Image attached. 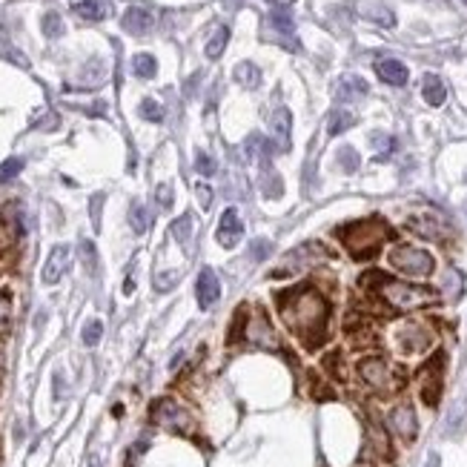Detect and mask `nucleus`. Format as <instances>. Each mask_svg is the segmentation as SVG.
I'll use <instances>...</instances> for the list:
<instances>
[{
    "mask_svg": "<svg viewBox=\"0 0 467 467\" xmlns=\"http://www.w3.org/2000/svg\"><path fill=\"white\" fill-rule=\"evenodd\" d=\"M281 313L290 330L304 341L307 347H316L324 338L327 318H330V304L327 298L313 287H298L281 298Z\"/></svg>",
    "mask_w": 467,
    "mask_h": 467,
    "instance_id": "nucleus-1",
    "label": "nucleus"
},
{
    "mask_svg": "<svg viewBox=\"0 0 467 467\" xmlns=\"http://www.w3.org/2000/svg\"><path fill=\"white\" fill-rule=\"evenodd\" d=\"M338 236L344 241V247L350 249V255L359 261H367L372 259L382 244L387 241L390 236V227L382 221V218H364V221H353V224H347L338 229Z\"/></svg>",
    "mask_w": 467,
    "mask_h": 467,
    "instance_id": "nucleus-2",
    "label": "nucleus"
},
{
    "mask_svg": "<svg viewBox=\"0 0 467 467\" xmlns=\"http://www.w3.org/2000/svg\"><path fill=\"white\" fill-rule=\"evenodd\" d=\"M379 281V295L384 298V304L399 310V313H410V310H422L439 298L436 290L430 287H416V284H404V281H393V278H384L376 272Z\"/></svg>",
    "mask_w": 467,
    "mask_h": 467,
    "instance_id": "nucleus-3",
    "label": "nucleus"
},
{
    "mask_svg": "<svg viewBox=\"0 0 467 467\" xmlns=\"http://www.w3.org/2000/svg\"><path fill=\"white\" fill-rule=\"evenodd\" d=\"M390 267L399 270L410 278H427L436 267L433 255L427 249H418V247H393L390 249Z\"/></svg>",
    "mask_w": 467,
    "mask_h": 467,
    "instance_id": "nucleus-4",
    "label": "nucleus"
},
{
    "mask_svg": "<svg viewBox=\"0 0 467 467\" xmlns=\"http://www.w3.org/2000/svg\"><path fill=\"white\" fill-rule=\"evenodd\" d=\"M359 372H361V379L367 387H372L376 393H395L402 387V376H399V370H395L390 361L384 359H364L359 364Z\"/></svg>",
    "mask_w": 467,
    "mask_h": 467,
    "instance_id": "nucleus-5",
    "label": "nucleus"
},
{
    "mask_svg": "<svg viewBox=\"0 0 467 467\" xmlns=\"http://www.w3.org/2000/svg\"><path fill=\"white\" fill-rule=\"evenodd\" d=\"M244 238V221L238 218V209H227L218 221V229H215V241L224 247V249H232L238 247V241Z\"/></svg>",
    "mask_w": 467,
    "mask_h": 467,
    "instance_id": "nucleus-6",
    "label": "nucleus"
},
{
    "mask_svg": "<svg viewBox=\"0 0 467 467\" xmlns=\"http://www.w3.org/2000/svg\"><path fill=\"white\" fill-rule=\"evenodd\" d=\"M290 129H293V115L290 109L278 106L270 118V144L275 152H287L290 149Z\"/></svg>",
    "mask_w": 467,
    "mask_h": 467,
    "instance_id": "nucleus-7",
    "label": "nucleus"
},
{
    "mask_svg": "<svg viewBox=\"0 0 467 467\" xmlns=\"http://www.w3.org/2000/svg\"><path fill=\"white\" fill-rule=\"evenodd\" d=\"M155 422L163 425V427H170V430H178V433H186L192 427V418L186 416L175 402H158L155 404Z\"/></svg>",
    "mask_w": 467,
    "mask_h": 467,
    "instance_id": "nucleus-8",
    "label": "nucleus"
},
{
    "mask_svg": "<svg viewBox=\"0 0 467 467\" xmlns=\"http://www.w3.org/2000/svg\"><path fill=\"white\" fill-rule=\"evenodd\" d=\"M195 298H198V307L201 310H209L215 304V301L221 298V281H218V275L204 267L198 272V281H195Z\"/></svg>",
    "mask_w": 467,
    "mask_h": 467,
    "instance_id": "nucleus-9",
    "label": "nucleus"
},
{
    "mask_svg": "<svg viewBox=\"0 0 467 467\" xmlns=\"http://www.w3.org/2000/svg\"><path fill=\"white\" fill-rule=\"evenodd\" d=\"M121 26L129 32V35H147L152 26H155V15H152V9H147V6H129L126 12H124V17H121Z\"/></svg>",
    "mask_w": 467,
    "mask_h": 467,
    "instance_id": "nucleus-10",
    "label": "nucleus"
},
{
    "mask_svg": "<svg viewBox=\"0 0 467 467\" xmlns=\"http://www.w3.org/2000/svg\"><path fill=\"white\" fill-rule=\"evenodd\" d=\"M439 395H441V356H436L422 372V399H425V404L433 407L439 402Z\"/></svg>",
    "mask_w": 467,
    "mask_h": 467,
    "instance_id": "nucleus-11",
    "label": "nucleus"
},
{
    "mask_svg": "<svg viewBox=\"0 0 467 467\" xmlns=\"http://www.w3.org/2000/svg\"><path fill=\"white\" fill-rule=\"evenodd\" d=\"M69 259H72V249H69L66 244H58V247L49 252V259H46L43 281H46V284H58V281H60V275H63L66 267H69Z\"/></svg>",
    "mask_w": 467,
    "mask_h": 467,
    "instance_id": "nucleus-12",
    "label": "nucleus"
},
{
    "mask_svg": "<svg viewBox=\"0 0 467 467\" xmlns=\"http://www.w3.org/2000/svg\"><path fill=\"white\" fill-rule=\"evenodd\" d=\"M367 92H370V86L361 75H341L338 83H336V98L341 104H356L367 95Z\"/></svg>",
    "mask_w": 467,
    "mask_h": 467,
    "instance_id": "nucleus-13",
    "label": "nucleus"
},
{
    "mask_svg": "<svg viewBox=\"0 0 467 467\" xmlns=\"http://www.w3.org/2000/svg\"><path fill=\"white\" fill-rule=\"evenodd\" d=\"M247 341L255 344V347H270V350H278V336L270 327L267 316H255L247 327Z\"/></svg>",
    "mask_w": 467,
    "mask_h": 467,
    "instance_id": "nucleus-14",
    "label": "nucleus"
},
{
    "mask_svg": "<svg viewBox=\"0 0 467 467\" xmlns=\"http://www.w3.org/2000/svg\"><path fill=\"white\" fill-rule=\"evenodd\" d=\"M427 344H430V333L422 324H404L399 330V347L404 353H422Z\"/></svg>",
    "mask_w": 467,
    "mask_h": 467,
    "instance_id": "nucleus-15",
    "label": "nucleus"
},
{
    "mask_svg": "<svg viewBox=\"0 0 467 467\" xmlns=\"http://www.w3.org/2000/svg\"><path fill=\"white\" fill-rule=\"evenodd\" d=\"M376 75H379L384 83H390V86H404L407 78H410L407 66H404L402 60H395V58H382V60H376Z\"/></svg>",
    "mask_w": 467,
    "mask_h": 467,
    "instance_id": "nucleus-16",
    "label": "nucleus"
},
{
    "mask_svg": "<svg viewBox=\"0 0 467 467\" xmlns=\"http://www.w3.org/2000/svg\"><path fill=\"white\" fill-rule=\"evenodd\" d=\"M390 425H393V430L399 433L402 439H416V430H418V425H416V413H413V407L410 404H399L393 413H390Z\"/></svg>",
    "mask_w": 467,
    "mask_h": 467,
    "instance_id": "nucleus-17",
    "label": "nucleus"
},
{
    "mask_svg": "<svg viewBox=\"0 0 467 467\" xmlns=\"http://www.w3.org/2000/svg\"><path fill=\"white\" fill-rule=\"evenodd\" d=\"M267 26H270V32L278 35V38L295 40V20H293V15H290L287 6H275V9L270 12V17H267Z\"/></svg>",
    "mask_w": 467,
    "mask_h": 467,
    "instance_id": "nucleus-18",
    "label": "nucleus"
},
{
    "mask_svg": "<svg viewBox=\"0 0 467 467\" xmlns=\"http://www.w3.org/2000/svg\"><path fill=\"white\" fill-rule=\"evenodd\" d=\"M359 15L367 17V20H372V23H379V26H384V29L395 26L393 9L384 6V3H376V0H361V3H359Z\"/></svg>",
    "mask_w": 467,
    "mask_h": 467,
    "instance_id": "nucleus-19",
    "label": "nucleus"
},
{
    "mask_svg": "<svg viewBox=\"0 0 467 467\" xmlns=\"http://www.w3.org/2000/svg\"><path fill=\"white\" fill-rule=\"evenodd\" d=\"M407 227L413 232H418V236H425V238H448L450 232L445 227V221H439L433 215H418V218H410Z\"/></svg>",
    "mask_w": 467,
    "mask_h": 467,
    "instance_id": "nucleus-20",
    "label": "nucleus"
},
{
    "mask_svg": "<svg viewBox=\"0 0 467 467\" xmlns=\"http://www.w3.org/2000/svg\"><path fill=\"white\" fill-rule=\"evenodd\" d=\"M104 81H106V63H104L101 58L86 60L83 69H81V75H78V86H81V89H95V86H101Z\"/></svg>",
    "mask_w": 467,
    "mask_h": 467,
    "instance_id": "nucleus-21",
    "label": "nucleus"
},
{
    "mask_svg": "<svg viewBox=\"0 0 467 467\" xmlns=\"http://www.w3.org/2000/svg\"><path fill=\"white\" fill-rule=\"evenodd\" d=\"M422 98L427 101V106H441L448 98V86L439 75H425L422 81Z\"/></svg>",
    "mask_w": 467,
    "mask_h": 467,
    "instance_id": "nucleus-22",
    "label": "nucleus"
},
{
    "mask_svg": "<svg viewBox=\"0 0 467 467\" xmlns=\"http://www.w3.org/2000/svg\"><path fill=\"white\" fill-rule=\"evenodd\" d=\"M72 12L81 20H104V17H109V3H101V0H81V3L72 6Z\"/></svg>",
    "mask_w": 467,
    "mask_h": 467,
    "instance_id": "nucleus-23",
    "label": "nucleus"
},
{
    "mask_svg": "<svg viewBox=\"0 0 467 467\" xmlns=\"http://www.w3.org/2000/svg\"><path fill=\"white\" fill-rule=\"evenodd\" d=\"M236 81H238L241 86H247V89L261 86V69L255 66V63H249V60H244V63L236 66Z\"/></svg>",
    "mask_w": 467,
    "mask_h": 467,
    "instance_id": "nucleus-24",
    "label": "nucleus"
},
{
    "mask_svg": "<svg viewBox=\"0 0 467 467\" xmlns=\"http://www.w3.org/2000/svg\"><path fill=\"white\" fill-rule=\"evenodd\" d=\"M132 72H135L138 78L149 81V78H155V72H158V60H155L152 55H147V52L135 55V58H132Z\"/></svg>",
    "mask_w": 467,
    "mask_h": 467,
    "instance_id": "nucleus-25",
    "label": "nucleus"
},
{
    "mask_svg": "<svg viewBox=\"0 0 467 467\" xmlns=\"http://www.w3.org/2000/svg\"><path fill=\"white\" fill-rule=\"evenodd\" d=\"M227 43H229V29L227 26H218L215 29V35L209 38V43H206V58H221V52L227 49Z\"/></svg>",
    "mask_w": 467,
    "mask_h": 467,
    "instance_id": "nucleus-26",
    "label": "nucleus"
},
{
    "mask_svg": "<svg viewBox=\"0 0 467 467\" xmlns=\"http://www.w3.org/2000/svg\"><path fill=\"white\" fill-rule=\"evenodd\" d=\"M350 126H356V115H353V112L336 109V112L330 115V135H341V132H347Z\"/></svg>",
    "mask_w": 467,
    "mask_h": 467,
    "instance_id": "nucleus-27",
    "label": "nucleus"
},
{
    "mask_svg": "<svg viewBox=\"0 0 467 467\" xmlns=\"http://www.w3.org/2000/svg\"><path fill=\"white\" fill-rule=\"evenodd\" d=\"M129 224H132L135 232H147L149 224H152L149 209H147L144 204H132V209H129Z\"/></svg>",
    "mask_w": 467,
    "mask_h": 467,
    "instance_id": "nucleus-28",
    "label": "nucleus"
},
{
    "mask_svg": "<svg viewBox=\"0 0 467 467\" xmlns=\"http://www.w3.org/2000/svg\"><path fill=\"white\" fill-rule=\"evenodd\" d=\"M40 29H43V35H46V38H60V35L66 32L63 17H60L58 12H46V15H43V20H40Z\"/></svg>",
    "mask_w": 467,
    "mask_h": 467,
    "instance_id": "nucleus-29",
    "label": "nucleus"
},
{
    "mask_svg": "<svg viewBox=\"0 0 467 467\" xmlns=\"http://www.w3.org/2000/svg\"><path fill=\"white\" fill-rule=\"evenodd\" d=\"M12 327V293L0 290V336H6Z\"/></svg>",
    "mask_w": 467,
    "mask_h": 467,
    "instance_id": "nucleus-30",
    "label": "nucleus"
},
{
    "mask_svg": "<svg viewBox=\"0 0 467 467\" xmlns=\"http://www.w3.org/2000/svg\"><path fill=\"white\" fill-rule=\"evenodd\" d=\"M261 190H264L267 198H281L284 186H281V178H278L275 170H267V172H264V178H261Z\"/></svg>",
    "mask_w": 467,
    "mask_h": 467,
    "instance_id": "nucleus-31",
    "label": "nucleus"
},
{
    "mask_svg": "<svg viewBox=\"0 0 467 467\" xmlns=\"http://www.w3.org/2000/svg\"><path fill=\"white\" fill-rule=\"evenodd\" d=\"M359 163H361V161H359V152H356L353 147H341V149H338V167H341L347 175L356 172Z\"/></svg>",
    "mask_w": 467,
    "mask_h": 467,
    "instance_id": "nucleus-32",
    "label": "nucleus"
},
{
    "mask_svg": "<svg viewBox=\"0 0 467 467\" xmlns=\"http://www.w3.org/2000/svg\"><path fill=\"white\" fill-rule=\"evenodd\" d=\"M170 232H172V238H175V241L186 244V241H190V232H192V218H190V215H181L178 221H172Z\"/></svg>",
    "mask_w": 467,
    "mask_h": 467,
    "instance_id": "nucleus-33",
    "label": "nucleus"
},
{
    "mask_svg": "<svg viewBox=\"0 0 467 467\" xmlns=\"http://www.w3.org/2000/svg\"><path fill=\"white\" fill-rule=\"evenodd\" d=\"M101 336H104V324H101L98 318H92V321L83 327V333H81V338H83L86 347H95V344L101 341Z\"/></svg>",
    "mask_w": 467,
    "mask_h": 467,
    "instance_id": "nucleus-34",
    "label": "nucleus"
},
{
    "mask_svg": "<svg viewBox=\"0 0 467 467\" xmlns=\"http://www.w3.org/2000/svg\"><path fill=\"white\" fill-rule=\"evenodd\" d=\"M141 118L144 121H152V124H161L163 121V109H161V104L158 101H152V98H147V101H141Z\"/></svg>",
    "mask_w": 467,
    "mask_h": 467,
    "instance_id": "nucleus-35",
    "label": "nucleus"
},
{
    "mask_svg": "<svg viewBox=\"0 0 467 467\" xmlns=\"http://www.w3.org/2000/svg\"><path fill=\"white\" fill-rule=\"evenodd\" d=\"M461 287H464V278H461V272H456V270H448V275H445V290H448V295H450L453 301L461 295Z\"/></svg>",
    "mask_w": 467,
    "mask_h": 467,
    "instance_id": "nucleus-36",
    "label": "nucleus"
},
{
    "mask_svg": "<svg viewBox=\"0 0 467 467\" xmlns=\"http://www.w3.org/2000/svg\"><path fill=\"white\" fill-rule=\"evenodd\" d=\"M0 58H6V60H12V63H17V66H23V69H26L29 66V60L26 58H23L17 49H15V46L12 43H6L3 38H0Z\"/></svg>",
    "mask_w": 467,
    "mask_h": 467,
    "instance_id": "nucleus-37",
    "label": "nucleus"
},
{
    "mask_svg": "<svg viewBox=\"0 0 467 467\" xmlns=\"http://www.w3.org/2000/svg\"><path fill=\"white\" fill-rule=\"evenodd\" d=\"M372 147L379 149V161H384V158H387V155L395 149V141H393L390 135H382V132H376V135H372Z\"/></svg>",
    "mask_w": 467,
    "mask_h": 467,
    "instance_id": "nucleus-38",
    "label": "nucleus"
},
{
    "mask_svg": "<svg viewBox=\"0 0 467 467\" xmlns=\"http://www.w3.org/2000/svg\"><path fill=\"white\" fill-rule=\"evenodd\" d=\"M195 170H198V175H215V161L206 152H198L195 155Z\"/></svg>",
    "mask_w": 467,
    "mask_h": 467,
    "instance_id": "nucleus-39",
    "label": "nucleus"
},
{
    "mask_svg": "<svg viewBox=\"0 0 467 467\" xmlns=\"http://www.w3.org/2000/svg\"><path fill=\"white\" fill-rule=\"evenodd\" d=\"M23 170V161L20 158H9L3 167H0V181H9V178H15L17 172Z\"/></svg>",
    "mask_w": 467,
    "mask_h": 467,
    "instance_id": "nucleus-40",
    "label": "nucleus"
},
{
    "mask_svg": "<svg viewBox=\"0 0 467 467\" xmlns=\"http://www.w3.org/2000/svg\"><path fill=\"white\" fill-rule=\"evenodd\" d=\"M178 284V272H161L158 278H155V290L158 293H167L170 287H175Z\"/></svg>",
    "mask_w": 467,
    "mask_h": 467,
    "instance_id": "nucleus-41",
    "label": "nucleus"
},
{
    "mask_svg": "<svg viewBox=\"0 0 467 467\" xmlns=\"http://www.w3.org/2000/svg\"><path fill=\"white\" fill-rule=\"evenodd\" d=\"M81 255L86 259V270H89V272H95V267H98V259H95V244H92V241H83V244H81Z\"/></svg>",
    "mask_w": 467,
    "mask_h": 467,
    "instance_id": "nucleus-42",
    "label": "nucleus"
},
{
    "mask_svg": "<svg viewBox=\"0 0 467 467\" xmlns=\"http://www.w3.org/2000/svg\"><path fill=\"white\" fill-rule=\"evenodd\" d=\"M249 252H252V259H255V261H264V259H267V252H270V241H264V238L252 241Z\"/></svg>",
    "mask_w": 467,
    "mask_h": 467,
    "instance_id": "nucleus-43",
    "label": "nucleus"
},
{
    "mask_svg": "<svg viewBox=\"0 0 467 467\" xmlns=\"http://www.w3.org/2000/svg\"><path fill=\"white\" fill-rule=\"evenodd\" d=\"M155 195H158V204H161V206H170V204H172V190H170L167 183H161Z\"/></svg>",
    "mask_w": 467,
    "mask_h": 467,
    "instance_id": "nucleus-44",
    "label": "nucleus"
},
{
    "mask_svg": "<svg viewBox=\"0 0 467 467\" xmlns=\"http://www.w3.org/2000/svg\"><path fill=\"white\" fill-rule=\"evenodd\" d=\"M195 192L201 195V206L206 209V206H209V201H213V198H209V195H213V192H209V190H206V186H195Z\"/></svg>",
    "mask_w": 467,
    "mask_h": 467,
    "instance_id": "nucleus-45",
    "label": "nucleus"
},
{
    "mask_svg": "<svg viewBox=\"0 0 467 467\" xmlns=\"http://www.w3.org/2000/svg\"><path fill=\"white\" fill-rule=\"evenodd\" d=\"M132 290H135V281H132V278H129V281H126V284H124V293H126V295H129V293H132Z\"/></svg>",
    "mask_w": 467,
    "mask_h": 467,
    "instance_id": "nucleus-46",
    "label": "nucleus"
},
{
    "mask_svg": "<svg viewBox=\"0 0 467 467\" xmlns=\"http://www.w3.org/2000/svg\"><path fill=\"white\" fill-rule=\"evenodd\" d=\"M89 467H98V459H95V456H92V464H89Z\"/></svg>",
    "mask_w": 467,
    "mask_h": 467,
    "instance_id": "nucleus-47",
    "label": "nucleus"
},
{
    "mask_svg": "<svg viewBox=\"0 0 467 467\" xmlns=\"http://www.w3.org/2000/svg\"><path fill=\"white\" fill-rule=\"evenodd\" d=\"M461 3H467V0H461Z\"/></svg>",
    "mask_w": 467,
    "mask_h": 467,
    "instance_id": "nucleus-48",
    "label": "nucleus"
}]
</instances>
